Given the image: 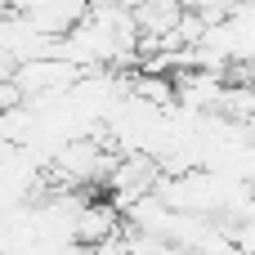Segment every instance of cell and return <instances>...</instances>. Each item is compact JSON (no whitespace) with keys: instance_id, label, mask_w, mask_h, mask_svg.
Here are the masks:
<instances>
[{"instance_id":"1","label":"cell","mask_w":255,"mask_h":255,"mask_svg":"<svg viewBox=\"0 0 255 255\" xmlns=\"http://www.w3.org/2000/svg\"><path fill=\"white\" fill-rule=\"evenodd\" d=\"M85 9H90V0H13V13H22L45 36H67L85 18Z\"/></svg>"}]
</instances>
